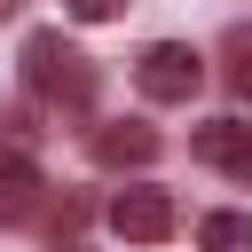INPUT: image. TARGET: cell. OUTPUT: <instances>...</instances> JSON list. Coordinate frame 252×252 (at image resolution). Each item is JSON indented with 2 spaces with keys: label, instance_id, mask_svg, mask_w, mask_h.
Here are the masks:
<instances>
[{
  "label": "cell",
  "instance_id": "6da1fadb",
  "mask_svg": "<svg viewBox=\"0 0 252 252\" xmlns=\"http://www.w3.org/2000/svg\"><path fill=\"white\" fill-rule=\"evenodd\" d=\"M24 87H32L39 102L87 110V102H94V63H87L63 32H32V39H24Z\"/></svg>",
  "mask_w": 252,
  "mask_h": 252
},
{
  "label": "cell",
  "instance_id": "7a4b0ae2",
  "mask_svg": "<svg viewBox=\"0 0 252 252\" xmlns=\"http://www.w3.org/2000/svg\"><path fill=\"white\" fill-rule=\"evenodd\" d=\"M134 87H142L150 102H189V94L205 87V55H197V47H181V39H158V47H142Z\"/></svg>",
  "mask_w": 252,
  "mask_h": 252
},
{
  "label": "cell",
  "instance_id": "3957f363",
  "mask_svg": "<svg viewBox=\"0 0 252 252\" xmlns=\"http://www.w3.org/2000/svg\"><path fill=\"white\" fill-rule=\"evenodd\" d=\"M173 220H181V213H173V197H165V189H150V181H134V189H118V197H110V228H118L126 244H165V236H173Z\"/></svg>",
  "mask_w": 252,
  "mask_h": 252
},
{
  "label": "cell",
  "instance_id": "277c9868",
  "mask_svg": "<svg viewBox=\"0 0 252 252\" xmlns=\"http://www.w3.org/2000/svg\"><path fill=\"white\" fill-rule=\"evenodd\" d=\"M39 165H32V142L24 134H8L0 142V220L16 228V220H32V205H39Z\"/></svg>",
  "mask_w": 252,
  "mask_h": 252
},
{
  "label": "cell",
  "instance_id": "5b68a950",
  "mask_svg": "<svg viewBox=\"0 0 252 252\" xmlns=\"http://www.w3.org/2000/svg\"><path fill=\"white\" fill-rule=\"evenodd\" d=\"M189 150H197L213 173H236V181H252V126H244V118H205V126L189 134Z\"/></svg>",
  "mask_w": 252,
  "mask_h": 252
},
{
  "label": "cell",
  "instance_id": "8992f818",
  "mask_svg": "<svg viewBox=\"0 0 252 252\" xmlns=\"http://www.w3.org/2000/svg\"><path fill=\"white\" fill-rule=\"evenodd\" d=\"M94 165H150L158 158V126H142V118H118V126H94Z\"/></svg>",
  "mask_w": 252,
  "mask_h": 252
},
{
  "label": "cell",
  "instance_id": "52a82bcc",
  "mask_svg": "<svg viewBox=\"0 0 252 252\" xmlns=\"http://www.w3.org/2000/svg\"><path fill=\"white\" fill-rule=\"evenodd\" d=\"M197 244L205 252H252V213H205L197 220Z\"/></svg>",
  "mask_w": 252,
  "mask_h": 252
},
{
  "label": "cell",
  "instance_id": "ba28073f",
  "mask_svg": "<svg viewBox=\"0 0 252 252\" xmlns=\"http://www.w3.org/2000/svg\"><path fill=\"white\" fill-rule=\"evenodd\" d=\"M228 55H236V63H228V87L252 94V32H228Z\"/></svg>",
  "mask_w": 252,
  "mask_h": 252
},
{
  "label": "cell",
  "instance_id": "9c48e42d",
  "mask_svg": "<svg viewBox=\"0 0 252 252\" xmlns=\"http://www.w3.org/2000/svg\"><path fill=\"white\" fill-rule=\"evenodd\" d=\"M63 8H71V16H79V24H110V16H118V8H126V0H63Z\"/></svg>",
  "mask_w": 252,
  "mask_h": 252
},
{
  "label": "cell",
  "instance_id": "30bf717a",
  "mask_svg": "<svg viewBox=\"0 0 252 252\" xmlns=\"http://www.w3.org/2000/svg\"><path fill=\"white\" fill-rule=\"evenodd\" d=\"M8 16H16V0H0V24H8Z\"/></svg>",
  "mask_w": 252,
  "mask_h": 252
}]
</instances>
